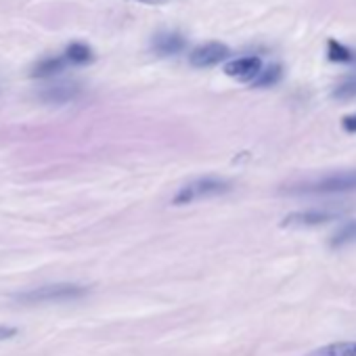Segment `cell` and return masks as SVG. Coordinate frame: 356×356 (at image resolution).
Listing matches in <instances>:
<instances>
[{
    "label": "cell",
    "mask_w": 356,
    "mask_h": 356,
    "mask_svg": "<svg viewBox=\"0 0 356 356\" xmlns=\"http://www.w3.org/2000/svg\"><path fill=\"white\" fill-rule=\"evenodd\" d=\"M348 191H356V170L335 172L318 178L314 183H304L287 189V193L291 195H329V193H348Z\"/></svg>",
    "instance_id": "7a4b0ae2"
},
{
    "label": "cell",
    "mask_w": 356,
    "mask_h": 356,
    "mask_svg": "<svg viewBox=\"0 0 356 356\" xmlns=\"http://www.w3.org/2000/svg\"><path fill=\"white\" fill-rule=\"evenodd\" d=\"M341 126H343L346 132H356V113L354 115H346L341 120Z\"/></svg>",
    "instance_id": "e0dca14e"
},
{
    "label": "cell",
    "mask_w": 356,
    "mask_h": 356,
    "mask_svg": "<svg viewBox=\"0 0 356 356\" xmlns=\"http://www.w3.org/2000/svg\"><path fill=\"white\" fill-rule=\"evenodd\" d=\"M231 185L227 181H220V178H200V181H193L189 185H185L181 191H178L172 200L174 206H185V204H193L197 200H206V197H214V195H222L229 193Z\"/></svg>",
    "instance_id": "3957f363"
},
{
    "label": "cell",
    "mask_w": 356,
    "mask_h": 356,
    "mask_svg": "<svg viewBox=\"0 0 356 356\" xmlns=\"http://www.w3.org/2000/svg\"><path fill=\"white\" fill-rule=\"evenodd\" d=\"M350 243H356V220H350V222H346L343 227H339V229L333 233L331 241H329V245H331L333 250L346 248V245H350Z\"/></svg>",
    "instance_id": "7c38bea8"
},
{
    "label": "cell",
    "mask_w": 356,
    "mask_h": 356,
    "mask_svg": "<svg viewBox=\"0 0 356 356\" xmlns=\"http://www.w3.org/2000/svg\"><path fill=\"white\" fill-rule=\"evenodd\" d=\"M185 47H187V40L178 32H159L151 42V51L157 57H174L178 53H183Z\"/></svg>",
    "instance_id": "52a82bcc"
},
{
    "label": "cell",
    "mask_w": 356,
    "mask_h": 356,
    "mask_svg": "<svg viewBox=\"0 0 356 356\" xmlns=\"http://www.w3.org/2000/svg\"><path fill=\"white\" fill-rule=\"evenodd\" d=\"M327 57L333 63H352L354 61V53L337 40L327 42Z\"/></svg>",
    "instance_id": "4fadbf2b"
},
{
    "label": "cell",
    "mask_w": 356,
    "mask_h": 356,
    "mask_svg": "<svg viewBox=\"0 0 356 356\" xmlns=\"http://www.w3.org/2000/svg\"><path fill=\"white\" fill-rule=\"evenodd\" d=\"M306 356H356V341H337L312 350Z\"/></svg>",
    "instance_id": "30bf717a"
},
{
    "label": "cell",
    "mask_w": 356,
    "mask_h": 356,
    "mask_svg": "<svg viewBox=\"0 0 356 356\" xmlns=\"http://www.w3.org/2000/svg\"><path fill=\"white\" fill-rule=\"evenodd\" d=\"M67 65V59L65 57H49V59H42L34 65L32 70V76L34 78H53L57 74H61Z\"/></svg>",
    "instance_id": "9c48e42d"
},
{
    "label": "cell",
    "mask_w": 356,
    "mask_h": 356,
    "mask_svg": "<svg viewBox=\"0 0 356 356\" xmlns=\"http://www.w3.org/2000/svg\"><path fill=\"white\" fill-rule=\"evenodd\" d=\"M17 335V327H5V325H0V341H7L11 337Z\"/></svg>",
    "instance_id": "2e32d148"
},
{
    "label": "cell",
    "mask_w": 356,
    "mask_h": 356,
    "mask_svg": "<svg viewBox=\"0 0 356 356\" xmlns=\"http://www.w3.org/2000/svg\"><path fill=\"white\" fill-rule=\"evenodd\" d=\"M260 72H262V61L260 57H254V55L233 59L225 65V74L241 82H254L260 76Z\"/></svg>",
    "instance_id": "8992f818"
},
{
    "label": "cell",
    "mask_w": 356,
    "mask_h": 356,
    "mask_svg": "<svg viewBox=\"0 0 356 356\" xmlns=\"http://www.w3.org/2000/svg\"><path fill=\"white\" fill-rule=\"evenodd\" d=\"M231 55V49L225 44V42H206V44H200L191 51L189 55V61L193 67H214L218 65L220 61H227Z\"/></svg>",
    "instance_id": "277c9868"
},
{
    "label": "cell",
    "mask_w": 356,
    "mask_h": 356,
    "mask_svg": "<svg viewBox=\"0 0 356 356\" xmlns=\"http://www.w3.org/2000/svg\"><path fill=\"white\" fill-rule=\"evenodd\" d=\"M82 92V88L76 82H61V84H51L40 92V99L44 103H53V105H63L70 103L74 99H78Z\"/></svg>",
    "instance_id": "ba28073f"
},
{
    "label": "cell",
    "mask_w": 356,
    "mask_h": 356,
    "mask_svg": "<svg viewBox=\"0 0 356 356\" xmlns=\"http://www.w3.org/2000/svg\"><path fill=\"white\" fill-rule=\"evenodd\" d=\"M333 97H335V99H341V101L356 97V76H350V78H346L343 82H339V84L335 86V90H333Z\"/></svg>",
    "instance_id": "9a60e30c"
},
{
    "label": "cell",
    "mask_w": 356,
    "mask_h": 356,
    "mask_svg": "<svg viewBox=\"0 0 356 356\" xmlns=\"http://www.w3.org/2000/svg\"><path fill=\"white\" fill-rule=\"evenodd\" d=\"M346 210H306V212H293L287 214L281 222V227H321L331 220H337Z\"/></svg>",
    "instance_id": "5b68a950"
},
{
    "label": "cell",
    "mask_w": 356,
    "mask_h": 356,
    "mask_svg": "<svg viewBox=\"0 0 356 356\" xmlns=\"http://www.w3.org/2000/svg\"><path fill=\"white\" fill-rule=\"evenodd\" d=\"M134 3H140V5H149V7H161V5L170 3V0H134Z\"/></svg>",
    "instance_id": "ac0fdd59"
},
{
    "label": "cell",
    "mask_w": 356,
    "mask_h": 356,
    "mask_svg": "<svg viewBox=\"0 0 356 356\" xmlns=\"http://www.w3.org/2000/svg\"><path fill=\"white\" fill-rule=\"evenodd\" d=\"M281 80V65H270V67H266V70H262L260 72V76L252 82L256 88H266V86H275L277 82Z\"/></svg>",
    "instance_id": "5bb4252c"
},
{
    "label": "cell",
    "mask_w": 356,
    "mask_h": 356,
    "mask_svg": "<svg viewBox=\"0 0 356 356\" xmlns=\"http://www.w3.org/2000/svg\"><path fill=\"white\" fill-rule=\"evenodd\" d=\"M63 57H65L67 63H72V65H86V63H90V61L95 59L90 47L84 44V42H72V44L65 49Z\"/></svg>",
    "instance_id": "8fae6325"
},
{
    "label": "cell",
    "mask_w": 356,
    "mask_h": 356,
    "mask_svg": "<svg viewBox=\"0 0 356 356\" xmlns=\"http://www.w3.org/2000/svg\"><path fill=\"white\" fill-rule=\"evenodd\" d=\"M88 293V287L76 285V283H55V285H42L30 291H22L15 296L22 304H55V302H72L80 300Z\"/></svg>",
    "instance_id": "6da1fadb"
}]
</instances>
